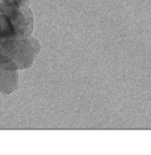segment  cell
I'll list each match as a JSON object with an SVG mask.
<instances>
[{"label":"cell","mask_w":151,"mask_h":155,"mask_svg":"<svg viewBox=\"0 0 151 155\" xmlns=\"http://www.w3.org/2000/svg\"><path fill=\"white\" fill-rule=\"evenodd\" d=\"M18 87V73L14 70L0 68V91L11 93Z\"/></svg>","instance_id":"1"}]
</instances>
